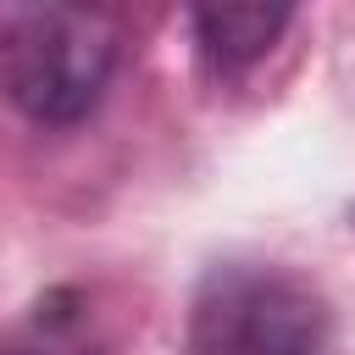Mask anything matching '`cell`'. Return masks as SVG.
Wrapping results in <instances>:
<instances>
[{
  "instance_id": "cell-2",
  "label": "cell",
  "mask_w": 355,
  "mask_h": 355,
  "mask_svg": "<svg viewBox=\"0 0 355 355\" xmlns=\"http://www.w3.org/2000/svg\"><path fill=\"white\" fill-rule=\"evenodd\" d=\"M116 67V28L100 11L44 6L11 22L0 44V89L33 122H78L94 111Z\"/></svg>"
},
{
  "instance_id": "cell-1",
  "label": "cell",
  "mask_w": 355,
  "mask_h": 355,
  "mask_svg": "<svg viewBox=\"0 0 355 355\" xmlns=\"http://www.w3.org/2000/svg\"><path fill=\"white\" fill-rule=\"evenodd\" d=\"M194 355H333L327 300L277 261H216L189 305Z\"/></svg>"
},
{
  "instance_id": "cell-4",
  "label": "cell",
  "mask_w": 355,
  "mask_h": 355,
  "mask_svg": "<svg viewBox=\"0 0 355 355\" xmlns=\"http://www.w3.org/2000/svg\"><path fill=\"white\" fill-rule=\"evenodd\" d=\"M0 355H83V349L67 338V322H61V316H50V322H39V333L6 338V344H0Z\"/></svg>"
},
{
  "instance_id": "cell-3",
  "label": "cell",
  "mask_w": 355,
  "mask_h": 355,
  "mask_svg": "<svg viewBox=\"0 0 355 355\" xmlns=\"http://www.w3.org/2000/svg\"><path fill=\"white\" fill-rule=\"evenodd\" d=\"M189 22L200 55L216 72H239L277 44V33L288 28V6H200Z\"/></svg>"
}]
</instances>
